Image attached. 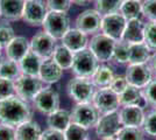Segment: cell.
Returning a JSON list of instances; mask_svg holds the SVG:
<instances>
[{
    "mask_svg": "<svg viewBox=\"0 0 156 140\" xmlns=\"http://www.w3.org/2000/svg\"><path fill=\"white\" fill-rule=\"evenodd\" d=\"M30 119H33L30 104L16 95L0 102V124L18 127Z\"/></svg>",
    "mask_w": 156,
    "mask_h": 140,
    "instance_id": "cell-1",
    "label": "cell"
},
{
    "mask_svg": "<svg viewBox=\"0 0 156 140\" xmlns=\"http://www.w3.org/2000/svg\"><path fill=\"white\" fill-rule=\"evenodd\" d=\"M97 88L92 83L91 78L75 76L66 84V92L76 104L79 103H92L93 95Z\"/></svg>",
    "mask_w": 156,
    "mask_h": 140,
    "instance_id": "cell-2",
    "label": "cell"
},
{
    "mask_svg": "<svg viewBox=\"0 0 156 140\" xmlns=\"http://www.w3.org/2000/svg\"><path fill=\"white\" fill-rule=\"evenodd\" d=\"M99 64V61L96 59L91 50L89 48H85L73 54L71 70L75 76L91 78Z\"/></svg>",
    "mask_w": 156,
    "mask_h": 140,
    "instance_id": "cell-3",
    "label": "cell"
},
{
    "mask_svg": "<svg viewBox=\"0 0 156 140\" xmlns=\"http://www.w3.org/2000/svg\"><path fill=\"white\" fill-rule=\"evenodd\" d=\"M42 27H43V31L52 36L55 40H62L65 33L71 28L70 18L68 13L49 11L42 23Z\"/></svg>",
    "mask_w": 156,
    "mask_h": 140,
    "instance_id": "cell-4",
    "label": "cell"
},
{
    "mask_svg": "<svg viewBox=\"0 0 156 140\" xmlns=\"http://www.w3.org/2000/svg\"><path fill=\"white\" fill-rule=\"evenodd\" d=\"M32 104L39 112L48 116L59 109L61 99H59L58 91L54 89L51 85L43 87L41 89V91L35 96Z\"/></svg>",
    "mask_w": 156,
    "mask_h": 140,
    "instance_id": "cell-5",
    "label": "cell"
},
{
    "mask_svg": "<svg viewBox=\"0 0 156 140\" xmlns=\"http://www.w3.org/2000/svg\"><path fill=\"white\" fill-rule=\"evenodd\" d=\"M14 83L16 96L27 103H32L35 96L44 87V83L41 81L39 76H29L23 74L18 80L14 81Z\"/></svg>",
    "mask_w": 156,
    "mask_h": 140,
    "instance_id": "cell-6",
    "label": "cell"
},
{
    "mask_svg": "<svg viewBox=\"0 0 156 140\" xmlns=\"http://www.w3.org/2000/svg\"><path fill=\"white\" fill-rule=\"evenodd\" d=\"M115 42L110 36L103 33H97L92 35V38L89 40V49L92 54L96 56V59L99 61V63H106L108 61H112L113 49L115 46Z\"/></svg>",
    "mask_w": 156,
    "mask_h": 140,
    "instance_id": "cell-7",
    "label": "cell"
},
{
    "mask_svg": "<svg viewBox=\"0 0 156 140\" xmlns=\"http://www.w3.org/2000/svg\"><path fill=\"white\" fill-rule=\"evenodd\" d=\"M100 113L92 103H79L71 110L72 123L78 124L85 128H92L96 126Z\"/></svg>",
    "mask_w": 156,
    "mask_h": 140,
    "instance_id": "cell-8",
    "label": "cell"
},
{
    "mask_svg": "<svg viewBox=\"0 0 156 140\" xmlns=\"http://www.w3.org/2000/svg\"><path fill=\"white\" fill-rule=\"evenodd\" d=\"M127 25V20L120 12L105 14L101 18L100 31L101 33L110 36L114 41H120Z\"/></svg>",
    "mask_w": 156,
    "mask_h": 140,
    "instance_id": "cell-9",
    "label": "cell"
},
{
    "mask_svg": "<svg viewBox=\"0 0 156 140\" xmlns=\"http://www.w3.org/2000/svg\"><path fill=\"white\" fill-rule=\"evenodd\" d=\"M121 127L122 125H121L120 117H119V110H117V111L100 114L97 124L94 126V130L98 137L100 139H104V138L117 137Z\"/></svg>",
    "mask_w": 156,
    "mask_h": 140,
    "instance_id": "cell-10",
    "label": "cell"
},
{
    "mask_svg": "<svg viewBox=\"0 0 156 140\" xmlns=\"http://www.w3.org/2000/svg\"><path fill=\"white\" fill-rule=\"evenodd\" d=\"M48 12H49V9L47 7L46 1H43V0H27V1H25L22 20L29 26H42Z\"/></svg>",
    "mask_w": 156,
    "mask_h": 140,
    "instance_id": "cell-11",
    "label": "cell"
},
{
    "mask_svg": "<svg viewBox=\"0 0 156 140\" xmlns=\"http://www.w3.org/2000/svg\"><path fill=\"white\" fill-rule=\"evenodd\" d=\"M92 104L96 106L99 113L104 114L120 109L119 95L113 92L110 88L97 89L92 98Z\"/></svg>",
    "mask_w": 156,
    "mask_h": 140,
    "instance_id": "cell-12",
    "label": "cell"
},
{
    "mask_svg": "<svg viewBox=\"0 0 156 140\" xmlns=\"http://www.w3.org/2000/svg\"><path fill=\"white\" fill-rule=\"evenodd\" d=\"M57 40H55L52 36L47 34L44 31H40L33 35L29 40L30 43V50L40 56L42 60L51 59L54 50L57 46Z\"/></svg>",
    "mask_w": 156,
    "mask_h": 140,
    "instance_id": "cell-13",
    "label": "cell"
},
{
    "mask_svg": "<svg viewBox=\"0 0 156 140\" xmlns=\"http://www.w3.org/2000/svg\"><path fill=\"white\" fill-rule=\"evenodd\" d=\"M153 71L148 63L141 64H128L126 69V78L129 85L143 89L150 81L153 80Z\"/></svg>",
    "mask_w": 156,
    "mask_h": 140,
    "instance_id": "cell-14",
    "label": "cell"
},
{
    "mask_svg": "<svg viewBox=\"0 0 156 140\" xmlns=\"http://www.w3.org/2000/svg\"><path fill=\"white\" fill-rule=\"evenodd\" d=\"M101 18L103 15L98 12L96 8H90L85 9L84 12L78 14L76 18V28L82 31L83 33L87 35H94L100 31V25H101Z\"/></svg>",
    "mask_w": 156,
    "mask_h": 140,
    "instance_id": "cell-15",
    "label": "cell"
},
{
    "mask_svg": "<svg viewBox=\"0 0 156 140\" xmlns=\"http://www.w3.org/2000/svg\"><path fill=\"white\" fill-rule=\"evenodd\" d=\"M30 52V43L26 36L16 35L13 40L11 41L5 47L6 57L15 62H20L27 54Z\"/></svg>",
    "mask_w": 156,
    "mask_h": 140,
    "instance_id": "cell-16",
    "label": "cell"
},
{
    "mask_svg": "<svg viewBox=\"0 0 156 140\" xmlns=\"http://www.w3.org/2000/svg\"><path fill=\"white\" fill-rule=\"evenodd\" d=\"M143 109L136 105H125L119 109V117L122 126L141 127L144 120Z\"/></svg>",
    "mask_w": 156,
    "mask_h": 140,
    "instance_id": "cell-17",
    "label": "cell"
},
{
    "mask_svg": "<svg viewBox=\"0 0 156 140\" xmlns=\"http://www.w3.org/2000/svg\"><path fill=\"white\" fill-rule=\"evenodd\" d=\"M62 45L70 49L72 53L80 52L89 47V38L87 34L83 33L78 28H70L65 35L62 38Z\"/></svg>",
    "mask_w": 156,
    "mask_h": 140,
    "instance_id": "cell-18",
    "label": "cell"
},
{
    "mask_svg": "<svg viewBox=\"0 0 156 140\" xmlns=\"http://www.w3.org/2000/svg\"><path fill=\"white\" fill-rule=\"evenodd\" d=\"M63 71L64 70L59 67L52 59H47V60L42 61V64H41V68H40L39 77L44 84L52 85V84L59 82V80L63 76Z\"/></svg>",
    "mask_w": 156,
    "mask_h": 140,
    "instance_id": "cell-19",
    "label": "cell"
},
{
    "mask_svg": "<svg viewBox=\"0 0 156 140\" xmlns=\"http://www.w3.org/2000/svg\"><path fill=\"white\" fill-rule=\"evenodd\" d=\"M25 0H0V18L6 21L22 19Z\"/></svg>",
    "mask_w": 156,
    "mask_h": 140,
    "instance_id": "cell-20",
    "label": "cell"
},
{
    "mask_svg": "<svg viewBox=\"0 0 156 140\" xmlns=\"http://www.w3.org/2000/svg\"><path fill=\"white\" fill-rule=\"evenodd\" d=\"M119 102H120V106L136 105L143 110L148 106V103L142 93V89H139L133 85H128L119 95Z\"/></svg>",
    "mask_w": 156,
    "mask_h": 140,
    "instance_id": "cell-21",
    "label": "cell"
},
{
    "mask_svg": "<svg viewBox=\"0 0 156 140\" xmlns=\"http://www.w3.org/2000/svg\"><path fill=\"white\" fill-rule=\"evenodd\" d=\"M144 22L142 19H132L127 20V25L122 34V39L127 43H139L143 42L144 38Z\"/></svg>",
    "mask_w": 156,
    "mask_h": 140,
    "instance_id": "cell-22",
    "label": "cell"
},
{
    "mask_svg": "<svg viewBox=\"0 0 156 140\" xmlns=\"http://www.w3.org/2000/svg\"><path fill=\"white\" fill-rule=\"evenodd\" d=\"M71 123V111L61 109V107L57 109L56 111L51 112L50 114H48V117H47L48 128L61 131V132H64Z\"/></svg>",
    "mask_w": 156,
    "mask_h": 140,
    "instance_id": "cell-23",
    "label": "cell"
},
{
    "mask_svg": "<svg viewBox=\"0 0 156 140\" xmlns=\"http://www.w3.org/2000/svg\"><path fill=\"white\" fill-rule=\"evenodd\" d=\"M43 130L40 124L35 120H28L15 127V137L16 140H40Z\"/></svg>",
    "mask_w": 156,
    "mask_h": 140,
    "instance_id": "cell-24",
    "label": "cell"
},
{
    "mask_svg": "<svg viewBox=\"0 0 156 140\" xmlns=\"http://www.w3.org/2000/svg\"><path fill=\"white\" fill-rule=\"evenodd\" d=\"M151 49L144 42L129 45L128 52V64H141L148 63L151 57Z\"/></svg>",
    "mask_w": 156,
    "mask_h": 140,
    "instance_id": "cell-25",
    "label": "cell"
},
{
    "mask_svg": "<svg viewBox=\"0 0 156 140\" xmlns=\"http://www.w3.org/2000/svg\"><path fill=\"white\" fill-rule=\"evenodd\" d=\"M114 76H115V74H114V69L112 66H108L106 63H100L98 66L97 70L92 75L91 81L97 89L108 88L111 82L114 78Z\"/></svg>",
    "mask_w": 156,
    "mask_h": 140,
    "instance_id": "cell-26",
    "label": "cell"
},
{
    "mask_svg": "<svg viewBox=\"0 0 156 140\" xmlns=\"http://www.w3.org/2000/svg\"><path fill=\"white\" fill-rule=\"evenodd\" d=\"M42 59L37 56L32 50L27 54L26 56L19 62L21 73L23 75H29V76H39L40 68L42 64Z\"/></svg>",
    "mask_w": 156,
    "mask_h": 140,
    "instance_id": "cell-27",
    "label": "cell"
},
{
    "mask_svg": "<svg viewBox=\"0 0 156 140\" xmlns=\"http://www.w3.org/2000/svg\"><path fill=\"white\" fill-rule=\"evenodd\" d=\"M73 54L75 53H72L70 49H68L63 45H57L55 50H54L51 59L63 70H66V69H71L72 61H73Z\"/></svg>",
    "mask_w": 156,
    "mask_h": 140,
    "instance_id": "cell-28",
    "label": "cell"
},
{
    "mask_svg": "<svg viewBox=\"0 0 156 140\" xmlns=\"http://www.w3.org/2000/svg\"><path fill=\"white\" fill-rule=\"evenodd\" d=\"M119 12L126 18V20L141 19L142 16V2L137 0H125L120 6Z\"/></svg>",
    "mask_w": 156,
    "mask_h": 140,
    "instance_id": "cell-29",
    "label": "cell"
},
{
    "mask_svg": "<svg viewBox=\"0 0 156 140\" xmlns=\"http://www.w3.org/2000/svg\"><path fill=\"white\" fill-rule=\"evenodd\" d=\"M22 75L21 69H20L19 62H15L9 59H4L1 64H0V77L1 78H7V80L15 81L18 80Z\"/></svg>",
    "mask_w": 156,
    "mask_h": 140,
    "instance_id": "cell-30",
    "label": "cell"
},
{
    "mask_svg": "<svg viewBox=\"0 0 156 140\" xmlns=\"http://www.w3.org/2000/svg\"><path fill=\"white\" fill-rule=\"evenodd\" d=\"M128 52H129V43L125 42L124 40L117 41L113 49L112 61H114L118 64L128 63Z\"/></svg>",
    "mask_w": 156,
    "mask_h": 140,
    "instance_id": "cell-31",
    "label": "cell"
},
{
    "mask_svg": "<svg viewBox=\"0 0 156 140\" xmlns=\"http://www.w3.org/2000/svg\"><path fill=\"white\" fill-rule=\"evenodd\" d=\"M93 1L96 5V9L101 15H105V14L119 12L120 6L122 5L125 0H93Z\"/></svg>",
    "mask_w": 156,
    "mask_h": 140,
    "instance_id": "cell-32",
    "label": "cell"
},
{
    "mask_svg": "<svg viewBox=\"0 0 156 140\" xmlns=\"http://www.w3.org/2000/svg\"><path fill=\"white\" fill-rule=\"evenodd\" d=\"M65 140H89L87 128L80 126L78 124L71 123L64 131Z\"/></svg>",
    "mask_w": 156,
    "mask_h": 140,
    "instance_id": "cell-33",
    "label": "cell"
},
{
    "mask_svg": "<svg viewBox=\"0 0 156 140\" xmlns=\"http://www.w3.org/2000/svg\"><path fill=\"white\" fill-rule=\"evenodd\" d=\"M117 138L118 140H144V132L141 127L122 126Z\"/></svg>",
    "mask_w": 156,
    "mask_h": 140,
    "instance_id": "cell-34",
    "label": "cell"
},
{
    "mask_svg": "<svg viewBox=\"0 0 156 140\" xmlns=\"http://www.w3.org/2000/svg\"><path fill=\"white\" fill-rule=\"evenodd\" d=\"M143 42L151 50L156 52V21H149L144 25V38Z\"/></svg>",
    "mask_w": 156,
    "mask_h": 140,
    "instance_id": "cell-35",
    "label": "cell"
},
{
    "mask_svg": "<svg viewBox=\"0 0 156 140\" xmlns=\"http://www.w3.org/2000/svg\"><path fill=\"white\" fill-rule=\"evenodd\" d=\"M141 128L146 134L156 138V110H153L144 116Z\"/></svg>",
    "mask_w": 156,
    "mask_h": 140,
    "instance_id": "cell-36",
    "label": "cell"
},
{
    "mask_svg": "<svg viewBox=\"0 0 156 140\" xmlns=\"http://www.w3.org/2000/svg\"><path fill=\"white\" fill-rule=\"evenodd\" d=\"M15 83L12 80L0 77V102L15 96Z\"/></svg>",
    "mask_w": 156,
    "mask_h": 140,
    "instance_id": "cell-37",
    "label": "cell"
},
{
    "mask_svg": "<svg viewBox=\"0 0 156 140\" xmlns=\"http://www.w3.org/2000/svg\"><path fill=\"white\" fill-rule=\"evenodd\" d=\"M15 32H14V28L8 22H2L0 23V45L5 47L13 40L15 38Z\"/></svg>",
    "mask_w": 156,
    "mask_h": 140,
    "instance_id": "cell-38",
    "label": "cell"
},
{
    "mask_svg": "<svg viewBox=\"0 0 156 140\" xmlns=\"http://www.w3.org/2000/svg\"><path fill=\"white\" fill-rule=\"evenodd\" d=\"M46 4L49 11L68 13L71 8L72 0H46Z\"/></svg>",
    "mask_w": 156,
    "mask_h": 140,
    "instance_id": "cell-39",
    "label": "cell"
},
{
    "mask_svg": "<svg viewBox=\"0 0 156 140\" xmlns=\"http://www.w3.org/2000/svg\"><path fill=\"white\" fill-rule=\"evenodd\" d=\"M142 93L147 100V103H148V105H150L156 110V78L151 80L146 87L143 88Z\"/></svg>",
    "mask_w": 156,
    "mask_h": 140,
    "instance_id": "cell-40",
    "label": "cell"
},
{
    "mask_svg": "<svg viewBox=\"0 0 156 140\" xmlns=\"http://www.w3.org/2000/svg\"><path fill=\"white\" fill-rule=\"evenodd\" d=\"M128 85H129V84H128L127 78H126L125 75H115L113 81L111 82V84L108 88H110L113 92H115L117 95H120Z\"/></svg>",
    "mask_w": 156,
    "mask_h": 140,
    "instance_id": "cell-41",
    "label": "cell"
},
{
    "mask_svg": "<svg viewBox=\"0 0 156 140\" xmlns=\"http://www.w3.org/2000/svg\"><path fill=\"white\" fill-rule=\"evenodd\" d=\"M142 15L149 21H156V0L142 1Z\"/></svg>",
    "mask_w": 156,
    "mask_h": 140,
    "instance_id": "cell-42",
    "label": "cell"
},
{
    "mask_svg": "<svg viewBox=\"0 0 156 140\" xmlns=\"http://www.w3.org/2000/svg\"><path fill=\"white\" fill-rule=\"evenodd\" d=\"M0 140H16L15 127L0 124Z\"/></svg>",
    "mask_w": 156,
    "mask_h": 140,
    "instance_id": "cell-43",
    "label": "cell"
},
{
    "mask_svg": "<svg viewBox=\"0 0 156 140\" xmlns=\"http://www.w3.org/2000/svg\"><path fill=\"white\" fill-rule=\"evenodd\" d=\"M40 140H65L64 132L51 130V128H47L42 132L41 139Z\"/></svg>",
    "mask_w": 156,
    "mask_h": 140,
    "instance_id": "cell-44",
    "label": "cell"
},
{
    "mask_svg": "<svg viewBox=\"0 0 156 140\" xmlns=\"http://www.w3.org/2000/svg\"><path fill=\"white\" fill-rule=\"evenodd\" d=\"M148 64H149V67H150V69H151L153 74L156 76V52L151 55V57H150Z\"/></svg>",
    "mask_w": 156,
    "mask_h": 140,
    "instance_id": "cell-45",
    "label": "cell"
},
{
    "mask_svg": "<svg viewBox=\"0 0 156 140\" xmlns=\"http://www.w3.org/2000/svg\"><path fill=\"white\" fill-rule=\"evenodd\" d=\"M91 1L93 0H72V4L78 5V6H85V5H89Z\"/></svg>",
    "mask_w": 156,
    "mask_h": 140,
    "instance_id": "cell-46",
    "label": "cell"
},
{
    "mask_svg": "<svg viewBox=\"0 0 156 140\" xmlns=\"http://www.w3.org/2000/svg\"><path fill=\"white\" fill-rule=\"evenodd\" d=\"M100 140H118L117 137H112V138H104V139H100Z\"/></svg>",
    "mask_w": 156,
    "mask_h": 140,
    "instance_id": "cell-47",
    "label": "cell"
},
{
    "mask_svg": "<svg viewBox=\"0 0 156 140\" xmlns=\"http://www.w3.org/2000/svg\"><path fill=\"white\" fill-rule=\"evenodd\" d=\"M2 48H4V47L0 45V55H1V50H2Z\"/></svg>",
    "mask_w": 156,
    "mask_h": 140,
    "instance_id": "cell-48",
    "label": "cell"
},
{
    "mask_svg": "<svg viewBox=\"0 0 156 140\" xmlns=\"http://www.w3.org/2000/svg\"><path fill=\"white\" fill-rule=\"evenodd\" d=\"M2 60H4V59H2V57H1V55H0V64H1V62H2Z\"/></svg>",
    "mask_w": 156,
    "mask_h": 140,
    "instance_id": "cell-49",
    "label": "cell"
},
{
    "mask_svg": "<svg viewBox=\"0 0 156 140\" xmlns=\"http://www.w3.org/2000/svg\"><path fill=\"white\" fill-rule=\"evenodd\" d=\"M137 1H141V2H142V1H144V0H137Z\"/></svg>",
    "mask_w": 156,
    "mask_h": 140,
    "instance_id": "cell-50",
    "label": "cell"
},
{
    "mask_svg": "<svg viewBox=\"0 0 156 140\" xmlns=\"http://www.w3.org/2000/svg\"><path fill=\"white\" fill-rule=\"evenodd\" d=\"M89 140H93V139H89Z\"/></svg>",
    "mask_w": 156,
    "mask_h": 140,
    "instance_id": "cell-51",
    "label": "cell"
},
{
    "mask_svg": "<svg viewBox=\"0 0 156 140\" xmlns=\"http://www.w3.org/2000/svg\"><path fill=\"white\" fill-rule=\"evenodd\" d=\"M25 1H27V0H25Z\"/></svg>",
    "mask_w": 156,
    "mask_h": 140,
    "instance_id": "cell-52",
    "label": "cell"
}]
</instances>
